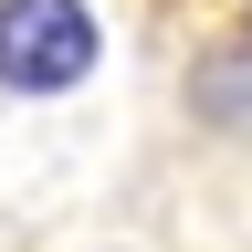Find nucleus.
<instances>
[{
	"label": "nucleus",
	"instance_id": "nucleus-1",
	"mask_svg": "<svg viewBox=\"0 0 252 252\" xmlns=\"http://www.w3.org/2000/svg\"><path fill=\"white\" fill-rule=\"evenodd\" d=\"M168 126H179L189 168L231 179L252 200V11H210L200 32H179V53H168Z\"/></svg>",
	"mask_w": 252,
	"mask_h": 252
},
{
	"label": "nucleus",
	"instance_id": "nucleus-2",
	"mask_svg": "<svg viewBox=\"0 0 252 252\" xmlns=\"http://www.w3.org/2000/svg\"><path fill=\"white\" fill-rule=\"evenodd\" d=\"M105 63L94 0H0V84L11 94H74Z\"/></svg>",
	"mask_w": 252,
	"mask_h": 252
},
{
	"label": "nucleus",
	"instance_id": "nucleus-3",
	"mask_svg": "<svg viewBox=\"0 0 252 252\" xmlns=\"http://www.w3.org/2000/svg\"><path fill=\"white\" fill-rule=\"evenodd\" d=\"M84 252H137V242H84Z\"/></svg>",
	"mask_w": 252,
	"mask_h": 252
}]
</instances>
